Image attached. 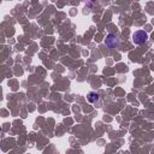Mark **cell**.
Returning <instances> with one entry per match:
<instances>
[{
    "mask_svg": "<svg viewBox=\"0 0 154 154\" xmlns=\"http://www.w3.org/2000/svg\"><path fill=\"white\" fill-rule=\"evenodd\" d=\"M105 43H106V46H108L109 48H114L116 46L119 45V38L116 36V34H109V35L106 37Z\"/></svg>",
    "mask_w": 154,
    "mask_h": 154,
    "instance_id": "7a4b0ae2",
    "label": "cell"
},
{
    "mask_svg": "<svg viewBox=\"0 0 154 154\" xmlns=\"http://www.w3.org/2000/svg\"><path fill=\"white\" fill-rule=\"evenodd\" d=\"M87 99H88V101H89V102H91V103H93V102H96V101L99 100V95H97L96 93H93V91H91V93H89V94H88Z\"/></svg>",
    "mask_w": 154,
    "mask_h": 154,
    "instance_id": "3957f363",
    "label": "cell"
},
{
    "mask_svg": "<svg viewBox=\"0 0 154 154\" xmlns=\"http://www.w3.org/2000/svg\"><path fill=\"white\" fill-rule=\"evenodd\" d=\"M148 38V34L143 30H138V31H135L134 35H132V41L135 45H142L147 41Z\"/></svg>",
    "mask_w": 154,
    "mask_h": 154,
    "instance_id": "6da1fadb",
    "label": "cell"
}]
</instances>
